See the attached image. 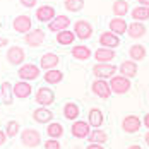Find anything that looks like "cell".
<instances>
[{"label":"cell","instance_id":"d6a6232c","mask_svg":"<svg viewBox=\"0 0 149 149\" xmlns=\"http://www.w3.org/2000/svg\"><path fill=\"white\" fill-rule=\"evenodd\" d=\"M132 19H135L137 22H142V21L149 19V7L148 5H139V7H135L134 10H132Z\"/></svg>","mask_w":149,"mask_h":149},{"label":"cell","instance_id":"f546056e","mask_svg":"<svg viewBox=\"0 0 149 149\" xmlns=\"http://www.w3.org/2000/svg\"><path fill=\"white\" fill-rule=\"evenodd\" d=\"M46 134L50 139H60L62 135H63V127H62V123L58 122H52V123H48V127H46Z\"/></svg>","mask_w":149,"mask_h":149},{"label":"cell","instance_id":"cb8c5ba5","mask_svg":"<svg viewBox=\"0 0 149 149\" xmlns=\"http://www.w3.org/2000/svg\"><path fill=\"white\" fill-rule=\"evenodd\" d=\"M106 141H108V135H106V132H104L103 129H93L89 137H88L89 144H101L103 146Z\"/></svg>","mask_w":149,"mask_h":149},{"label":"cell","instance_id":"6da1fadb","mask_svg":"<svg viewBox=\"0 0 149 149\" xmlns=\"http://www.w3.org/2000/svg\"><path fill=\"white\" fill-rule=\"evenodd\" d=\"M21 142L26 148H38L41 144V134L36 129H24L21 130Z\"/></svg>","mask_w":149,"mask_h":149},{"label":"cell","instance_id":"52a82bcc","mask_svg":"<svg viewBox=\"0 0 149 149\" xmlns=\"http://www.w3.org/2000/svg\"><path fill=\"white\" fill-rule=\"evenodd\" d=\"M91 89H93V93H94L98 98H103V100H108L110 94H111L110 82L104 81V79H96V81L91 84Z\"/></svg>","mask_w":149,"mask_h":149},{"label":"cell","instance_id":"74e56055","mask_svg":"<svg viewBox=\"0 0 149 149\" xmlns=\"http://www.w3.org/2000/svg\"><path fill=\"white\" fill-rule=\"evenodd\" d=\"M5 141H7V134H5V130H0V146H3Z\"/></svg>","mask_w":149,"mask_h":149},{"label":"cell","instance_id":"e575fe53","mask_svg":"<svg viewBox=\"0 0 149 149\" xmlns=\"http://www.w3.org/2000/svg\"><path fill=\"white\" fill-rule=\"evenodd\" d=\"M63 7L69 12H79L84 7V0H63Z\"/></svg>","mask_w":149,"mask_h":149},{"label":"cell","instance_id":"484cf974","mask_svg":"<svg viewBox=\"0 0 149 149\" xmlns=\"http://www.w3.org/2000/svg\"><path fill=\"white\" fill-rule=\"evenodd\" d=\"M43 79H45L46 84H58L63 81V72L58 69H52V70H46L43 74Z\"/></svg>","mask_w":149,"mask_h":149},{"label":"cell","instance_id":"3957f363","mask_svg":"<svg viewBox=\"0 0 149 149\" xmlns=\"http://www.w3.org/2000/svg\"><path fill=\"white\" fill-rule=\"evenodd\" d=\"M117 70L118 67H115L113 63H96L93 67V74L96 75V79H104V81L115 77Z\"/></svg>","mask_w":149,"mask_h":149},{"label":"cell","instance_id":"44dd1931","mask_svg":"<svg viewBox=\"0 0 149 149\" xmlns=\"http://www.w3.org/2000/svg\"><path fill=\"white\" fill-rule=\"evenodd\" d=\"M88 122L93 129H100L104 122V117H103V111L100 108H91L89 110V115H88Z\"/></svg>","mask_w":149,"mask_h":149},{"label":"cell","instance_id":"ac0fdd59","mask_svg":"<svg viewBox=\"0 0 149 149\" xmlns=\"http://www.w3.org/2000/svg\"><path fill=\"white\" fill-rule=\"evenodd\" d=\"M31 93H33V88H31L29 82H26V81H19V82H15L14 84V96L15 98H19V100H26V98H29Z\"/></svg>","mask_w":149,"mask_h":149},{"label":"cell","instance_id":"7a4b0ae2","mask_svg":"<svg viewBox=\"0 0 149 149\" xmlns=\"http://www.w3.org/2000/svg\"><path fill=\"white\" fill-rule=\"evenodd\" d=\"M110 88H111V93L115 94H125L129 93L132 84H130V79L129 77H123V75H115L110 79Z\"/></svg>","mask_w":149,"mask_h":149},{"label":"cell","instance_id":"7402d4cb","mask_svg":"<svg viewBox=\"0 0 149 149\" xmlns=\"http://www.w3.org/2000/svg\"><path fill=\"white\" fill-rule=\"evenodd\" d=\"M94 58L98 60V63H110L111 60L115 58V50H110V48H98L94 52Z\"/></svg>","mask_w":149,"mask_h":149},{"label":"cell","instance_id":"4fadbf2b","mask_svg":"<svg viewBox=\"0 0 149 149\" xmlns=\"http://www.w3.org/2000/svg\"><path fill=\"white\" fill-rule=\"evenodd\" d=\"M12 26H14L15 33H22V34H28L31 31V17L26 14H21L17 15L14 19V22H12Z\"/></svg>","mask_w":149,"mask_h":149},{"label":"cell","instance_id":"603a6c76","mask_svg":"<svg viewBox=\"0 0 149 149\" xmlns=\"http://www.w3.org/2000/svg\"><path fill=\"white\" fill-rule=\"evenodd\" d=\"M127 34H129L130 38H134V40L142 38V36L146 34V26H144V22H137V21H134L132 24H129Z\"/></svg>","mask_w":149,"mask_h":149},{"label":"cell","instance_id":"4dcf8cb0","mask_svg":"<svg viewBox=\"0 0 149 149\" xmlns=\"http://www.w3.org/2000/svg\"><path fill=\"white\" fill-rule=\"evenodd\" d=\"M129 55H130V60L141 62V60L146 58V48L142 45H132L130 50H129Z\"/></svg>","mask_w":149,"mask_h":149},{"label":"cell","instance_id":"ba28073f","mask_svg":"<svg viewBox=\"0 0 149 149\" xmlns=\"http://www.w3.org/2000/svg\"><path fill=\"white\" fill-rule=\"evenodd\" d=\"M36 103L40 104V106H50V104L55 101V93L52 88H40V89L36 91Z\"/></svg>","mask_w":149,"mask_h":149},{"label":"cell","instance_id":"30bf717a","mask_svg":"<svg viewBox=\"0 0 149 149\" xmlns=\"http://www.w3.org/2000/svg\"><path fill=\"white\" fill-rule=\"evenodd\" d=\"M141 125H142V120L139 118L137 115H127L125 118L122 120V129H123L127 134H135V132H139Z\"/></svg>","mask_w":149,"mask_h":149},{"label":"cell","instance_id":"7c38bea8","mask_svg":"<svg viewBox=\"0 0 149 149\" xmlns=\"http://www.w3.org/2000/svg\"><path fill=\"white\" fill-rule=\"evenodd\" d=\"M100 45L103 48H110V50H115L117 46L120 45V38L118 34L111 33V31H106V33H101L100 34Z\"/></svg>","mask_w":149,"mask_h":149},{"label":"cell","instance_id":"b9f144b4","mask_svg":"<svg viewBox=\"0 0 149 149\" xmlns=\"http://www.w3.org/2000/svg\"><path fill=\"white\" fill-rule=\"evenodd\" d=\"M137 2H139L141 5H148L149 7V0H137Z\"/></svg>","mask_w":149,"mask_h":149},{"label":"cell","instance_id":"d4e9b609","mask_svg":"<svg viewBox=\"0 0 149 149\" xmlns=\"http://www.w3.org/2000/svg\"><path fill=\"white\" fill-rule=\"evenodd\" d=\"M129 29V24L125 22V19H120V17H115L110 21V31L115 33V34H125Z\"/></svg>","mask_w":149,"mask_h":149},{"label":"cell","instance_id":"f1b7e54d","mask_svg":"<svg viewBox=\"0 0 149 149\" xmlns=\"http://www.w3.org/2000/svg\"><path fill=\"white\" fill-rule=\"evenodd\" d=\"M70 53H72V57H74L75 60H88L91 57L89 46H84V45L74 46V48L70 50Z\"/></svg>","mask_w":149,"mask_h":149},{"label":"cell","instance_id":"4316f807","mask_svg":"<svg viewBox=\"0 0 149 149\" xmlns=\"http://www.w3.org/2000/svg\"><path fill=\"white\" fill-rule=\"evenodd\" d=\"M63 117L69 120V122H75L77 117H79V106L72 101L63 104Z\"/></svg>","mask_w":149,"mask_h":149},{"label":"cell","instance_id":"ee69618b","mask_svg":"<svg viewBox=\"0 0 149 149\" xmlns=\"http://www.w3.org/2000/svg\"><path fill=\"white\" fill-rule=\"evenodd\" d=\"M144 141H146V144H148V146H149V132H148V134H146V135H144Z\"/></svg>","mask_w":149,"mask_h":149},{"label":"cell","instance_id":"277c9868","mask_svg":"<svg viewBox=\"0 0 149 149\" xmlns=\"http://www.w3.org/2000/svg\"><path fill=\"white\" fill-rule=\"evenodd\" d=\"M40 69H41V67H38V65H34V63H24V65L19 67L17 75H19L21 81L29 82V81H34V79L40 77Z\"/></svg>","mask_w":149,"mask_h":149},{"label":"cell","instance_id":"7bdbcfd3","mask_svg":"<svg viewBox=\"0 0 149 149\" xmlns=\"http://www.w3.org/2000/svg\"><path fill=\"white\" fill-rule=\"evenodd\" d=\"M129 149H142L139 144H134V146H129Z\"/></svg>","mask_w":149,"mask_h":149},{"label":"cell","instance_id":"8d00e7d4","mask_svg":"<svg viewBox=\"0 0 149 149\" xmlns=\"http://www.w3.org/2000/svg\"><path fill=\"white\" fill-rule=\"evenodd\" d=\"M19 2H21L22 7H28V9H31V7L36 5V0H19Z\"/></svg>","mask_w":149,"mask_h":149},{"label":"cell","instance_id":"60d3db41","mask_svg":"<svg viewBox=\"0 0 149 149\" xmlns=\"http://www.w3.org/2000/svg\"><path fill=\"white\" fill-rule=\"evenodd\" d=\"M9 45V40H7V38H2V36H0V46H7Z\"/></svg>","mask_w":149,"mask_h":149},{"label":"cell","instance_id":"8fae6325","mask_svg":"<svg viewBox=\"0 0 149 149\" xmlns=\"http://www.w3.org/2000/svg\"><path fill=\"white\" fill-rule=\"evenodd\" d=\"M74 33H75V38L79 40H89L93 36V26H91L88 21H77L74 24Z\"/></svg>","mask_w":149,"mask_h":149},{"label":"cell","instance_id":"8992f818","mask_svg":"<svg viewBox=\"0 0 149 149\" xmlns=\"http://www.w3.org/2000/svg\"><path fill=\"white\" fill-rule=\"evenodd\" d=\"M5 58H7V62H9L10 65L21 67V65H24L26 55H24V50H22L21 46H10V48L7 50V53H5Z\"/></svg>","mask_w":149,"mask_h":149},{"label":"cell","instance_id":"1f68e13d","mask_svg":"<svg viewBox=\"0 0 149 149\" xmlns=\"http://www.w3.org/2000/svg\"><path fill=\"white\" fill-rule=\"evenodd\" d=\"M111 10H113L115 17H122V15H125L129 12V3L125 0H115L113 5H111Z\"/></svg>","mask_w":149,"mask_h":149},{"label":"cell","instance_id":"9a60e30c","mask_svg":"<svg viewBox=\"0 0 149 149\" xmlns=\"http://www.w3.org/2000/svg\"><path fill=\"white\" fill-rule=\"evenodd\" d=\"M33 118L36 123H52V118H53V113L46 108V106H38L34 111H33Z\"/></svg>","mask_w":149,"mask_h":149},{"label":"cell","instance_id":"ab89813d","mask_svg":"<svg viewBox=\"0 0 149 149\" xmlns=\"http://www.w3.org/2000/svg\"><path fill=\"white\" fill-rule=\"evenodd\" d=\"M86 149H104V148L101 146V144H89Z\"/></svg>","mask_w":149,"mask_h":149},{"label":"cell","instance_id":"e0dca14e","mask_svg":"<svg viewBox=\"0 0 149 149\" xmlns=\"http://www.w3.org/2000/svg\"><path fill=\"white\" fill-rule=\"evenodd\" d=\"M70 26V19L67 15H57L52 22H48V29L53 31V33H60V31H65Z\"/></svg>","mask_w":149,"mask_h":149},{"label":"cell","instance_id":"ffe728a7","mask_svg":"<svg viewBox=\"0 0 149 149\" xmlns=\"http://www.w3.org/2000/svg\"><path fill=\"white\" fill-rule=\"evenodd\" d=\"M58 55L57 53H45L43 57H41V60H40V67L43 69V70H52V69H57V65H58Z\"/></svg>","mask_w":149,"mask_h":149},{"label":"cell","instance_id":"f35d334b","mask_svg":"<svg viewBox=\"0 0 149 149\" xmlns=\"http://www.w3.org/2000/svg\"><path fill=\"white\" fill-rule=\"evenodd\" d=\"M142 125H144L146 129H149V113H146V115H144V120H142Z\"/></svg>","mask_w":149,"mask_h":149},{"label":"cell","instance_id":"5bb4252c","mask_svg":"<svg viewBox=\"0 0 149 149\" xmlns=\"http://www.w3.org/2000/svg\"><path fill=\"white\" fill-rule=\"evenodd\" d=\"M0 93H2V103L5 106H10L14 103V84H10L9 81H3L0 86Z\"/></svg>","mask_w":149,"mask_h":149},{"label":"cell","instance_id":"2e32d148","mask_svg":"<svg viewBox=\"0 0 149 149\" xmlns=\"http://www.w3.org/2000/svg\"><path fill=\"white\" fill-rule=\"evenodd\" d=\"M55 17H57L55 15V9L52 5H41V7L36 9V19L40 22H52Z\"/></svg>","mask_w":149,"mask_h":149},{"label":"cell","instance_id":"836d02e7","mask_svg":"<svg viewBox=\"0 0 149 149\" xmlns=\"http://www.w3.org/2000/svg\"><path fill=\"white\" fill-rule=\"evenodd\" d=\"M19 132H21V125H19V122H17V120H9L7 125H5V134H7V137L14 139Z\"/></svg>","mask_w":149,"mask_h":149},{"label":"cell","instance_id":"9c48e42d","mask_svg":"<svg viewBox=\"0 0 149 149\" xmlns=\"http://www.w3.org/2000/svg\"><path fill=\"white\" fill-rule=\"evenodd\" d=\"M45 38H46V34L43 29H33L28 34H24V43L28 46H31V48H38L45 41Z\"/></svg>","mask_w":149,"mask_h":149},{"label":"cell","instance_id":"d6986e66","mask_svg":"<svg viewBox=\"0 0 149 149\" xmlns=\"http://www.w3.org/2000/svg\"><path fill=\"white\" fill-rule=\"evenodd\" d=\"M137 62H134V60H125L123 63H120L118 67V72L120 75H123V77H129V79H132V77H135L137 75Z\"/></svg>","mask_w":149,"mask_h":149},{"label":"cell","instance_id":"5b68a950","mask_svg":"<svg viewBox=\"0 0 149 149\" xmlns=\"http://www.w3.org/2000/svg\"><path fill=\"white\" fill-rule=\"evenodd\" d=\"M93 130V127L89 125V122H84V120H75L72 122V127H70V134L75 139H88Z\"/></svg>","mask_w":149,"mask_h":149},{"label":"cell","instance_id":"83f0119b","mask_svg":"<svg viewBox=\"0 0 149 149\" xmlns=\"http://www.w3.org/2000/svg\"><path fill=\"white\" fill-rule=\"evenodd\" d=\"M75 40V33L74 31H69V29H65V31H60V33H57V43L62 46H69V45H72V41Z\"/></svg>","mask_w":149,"mask_h":149},{"label":"cell","instance_id":"d590c367","mask_svg":"<svg viewBox=\"0 0 149 149\" xmlns=\"http://www.w3.org/2000/svg\"><path fill=\"white\" fill-rule=\"evenodd\" d=\"M43 149H62V146H60L58 139H48L43 144Z\"/></svg>","mask_w":149,"mask_h":149},{"label":"cell","instance_id":"f6af8a7d","mask_svg":"<svg viewBox=\"0 0 149 149\" xmlns=\"http://www.w3.org/2000/svg\"><path fill=\"white\" fill-rule=\"evenodd\" d=\"M0 98H2V93H0Z\"/></svg>","mask_w":149,"mask_h":149}]
</instances>
